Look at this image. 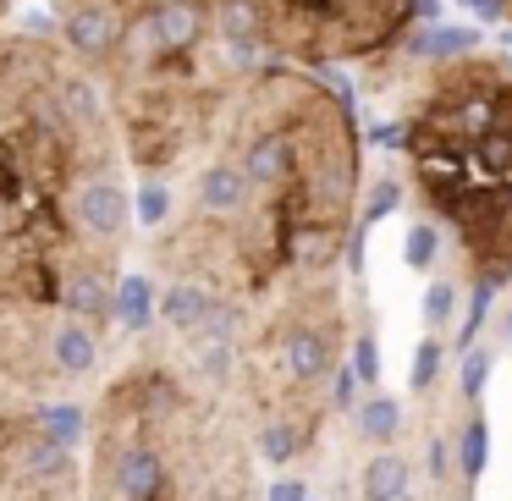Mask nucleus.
Wrapping results in <instances>:
<instances>
[{
    "label": "nucleus",
    "instance_id": "9",
    "mask_svg": "<svg viewBox=\"0 0 512 501\" xmlns=\"http://www.w3.org/2000/svg\"><path fill=\"white\" fill-rule=\"evenodd\" d=\"M358 424H364V435H369V441H380V446H386L391 435L402 430V402H397V397H386V391H375L369 402H358Z\"/></svg>",
    "mask_w": 512,
    "mask_h": 501
},
{
    "label": "nucleus",
    "instance_id": "2",
    "mask_svg": "<svg viewBox=\"0 0 512 501\" xmlns=\"http://www.w3.org/2000/svg\"><path fill=\"white\" fill-rule=\"evenodd\" d=\"M364 149L347 94L270 67L221 105L171 171L138 182V226L160 287L204 292V314L248 325L292 287L331 281L358 232Z\"/></svg>",
    "mask_w": 512,
    "mask_h": 501
},
{
    "label": "nucleus",
    "instance_id": "4",
    "mask_svg": "<svg viewBox=\"0 0 512 501\" xmlns=\"http://www.w3.org/2000/svg\"><path fill=\"white\" fill-rule=\"evenodd\" d=\"M248 446L221 391L144 347L83 413V501H265Z\"/></svg>",
    "mask_w": 512,
    "mask_h": 501
},
{
    "label": "nucleus",
    "instance_id": "14",
    "mask_svg": "<svg viewBox=\"0 0 512 501\" xmlns=\"http://www.w3.org/2000/svg\"><path fill=\"white\" fill-rule=\"evenodd\" d=\"M452 309H457V287L452 281H430L424 287V325H446Z\"/></svg>",
    "mask_w": 512,
    "mask_h": 501
},
{
    "label": "nucleus",
    "instance_id": "3",
    "mask_svg": "<svg viewBox=\"0 0 512 501\" xmlns=\"http://www.w3.org/2000/svg\"><path fill=\"white\" fill-rule=\"evenodd\" d=\"M50 17L100 83L133 177L149 182L248 78L375 61L419 23H441V0H50Z\"/></svg>",
    "mask_w": 512,
    "mask_h": 501
},
{
    "label": "nucleus",
    "instance_id": "10",
    "mask_svg": "<svg viewBox=\"0 0 512 501\" xmlns=\"http://www.w3.org/2000/svg\"><path fill=\"white\" fill-rule=\"evenodd\" d=\"M490 303H496V281L474 276V298H468V314H463V325H457V353H468V347H474V336L485 331Z\"/></svg>",
    "mask_w": 512,
    "mask_h": 501
},
{
    "label": "nucleus",
    "instance_id": "12",
    "mask_svg": "<svg viewBox=\"0 0 512 501\" xmlns=\"http://www.w3.org/2000/svg\"><path fill=\"white\" fill-rule=\"evenodd\" d=\"M490 364H496V358H490L485 347H468V353H463V369H457V386H463V402H479V397H485Z\"/></svg>",
    "mask_w": 512,
    "mask_h": 501
},
{
    "label": "nucleus",
    "instance_id": "6",
    "mask_svg": "<svg viewBox=\"0 0 512 501\" xmlns=\"http://www.w3.org/2000/svg\"><path fill=\"white\" fill-rule=\"evenodd\" d=\"M83 413L0 375V501H83Z\"/></svg>",
    "mask_w": 512,
    "mask_h": 501
},
{
    "label": "nucleus",
    "instance_id": "18",
    "mask_svg": "<svg viewBox=\"0 0 512 501\" xmlns=\"http://www.w3.org/2000/svg\"><path fill=\"white\" fill-rule=\"evenodd\" d=\"M457 6H463V12H474L479 23H501V17H507V0H457Z\"/></svg>",
    "mask_w": 512,
    "mask_h": 501
},
{
    "label": "nucleus",
    "instance_id": "21",
    "mask_svg": "<svg viewBox=\"0 0 512 501\" xmlns=\"http://www.w3.org/2000/svg\"><path fill=\"white\" fill-rule=\"evenodd\" d=\"M501 342L512 347V303H507V309H501Z\"/></svg>",
    "mask_w": 512,
    "mask_h": 501
},
{
    "label": "nucleus",
    "instance_id": "25",
    "mask_svg": "<svg viewBox=\"0 0 512 501\" xmlns=\"http://www.w3.org/2000/svg\"><path fill=\"white\" fill-rule=\"evenodd\" d=\"M463 501H474V496H463Z\"/></svg>",
    "mask_w": 512,
    "mask_h": 501
},
{
    "label": "nucleus",
    "instance_id": "19",
    "mask_svg": "<svg viewBox=\"0 0 512 501\" xmlns=\"http://www.w3.org/2000/svg\"><path fill=\"white\" fill-rule=\"evenodd\" d=\"M424 452H430V474H435V479H446L452 457H446V441H441V435H430V446H424Z\"/></svg>",
    "mask_w": 512,
    "mask_h": 501
},
{
    "label": "nucleus",
    "instance_id": "24",
    "mask_svg": "<svg viewBox=\"0 0 512 501\" xmlns=\"http://www.w3.org/2000/svg\"><path fill=\"white\" fill-rule=\"evenodd\" d=\"M507 17H512V0H507Z\"/></svg>",
    "mask_w": 512,
    "mask_h": 501
},
{
    "label": "nucleus",
    "instance_id": "16",
    "mask_svg": "<svg viewBox=\"0 0 512 501\" xmlns=\"http://www.w3.org/2000/svg\"><path fill=\"white\" fill-rule=\"evenodd\" d=\"M397 199H402L397 182H380V188L364 199V215H358V226H369V221H380V215H391V210H397Z\"/></svg>",
    "mask_w": 512,
    "mask_h": 501
},
{
    "label": "nucleus",
    "instance_id": "5",
    "mask_svg": "<svg viewBox=\"0 0 512 501\" xmlns=\"http://www.w3.org/2000/svg\"><path fill=\"white\" fill-rule=\"evenodd\" d=\"M430 221L452 226L485 281H512V61L435 56L397 116Z\"/></svg>",
    "mask_w": 512,
    "mask_h": 501
},
{
    "label": "nucleus",
    "instance_id": "13",
    "mask_svg": "<svg viewBox=\"0 0 512 501\" xmlns=\"http://www.w3.org/2000/svg\"><path fill=\"white\" fill-rule=\"evenodd\" d=\"M441 358H446V347L435 342V336H424V342H419V353H413L408 386H413V391H430V386H435V375H441Z\"/></svg>",
    "mask_w": 512,
    "mask_h": 501
},
{
    "label": "nucleus",
    "instance_id": "22",
    "mask_svg": "<svg viewBox=\"0 0 512 501\" xmlns=\"http://www.w3.org/2000/svg\"><path fill=\"white\" fill-rule=\"evenodd\" d=\"M375 501H419V496H413V485H408V490H391V496H375Z\"/></svg>",
    "mask_w": 512,
    "mask_h": 501
},
{
    "label": "nucleus",
    "instance_id": "17",
    "mask_svg": "<svg viewBox=\"0 0 512 501\" xmlns=\"http://www.w3.org/2000/svg\"><path fill=\"white\" fill-rule=\"evenodd\" d=\"M353 391H358V375L342 364V369L331 375V408H336V413H342V408H358V402H353Z\"/></svg>",
    "mask_w": 512,
    "mask_h": 501
},
{
    "label": "nucleus",
    "instance_id": "15",
    "mask_svg": "<svg viewBox=\"0 0 512 501\" xmlns=\"http://www.w3.org/2000/svg\"><path fill=\"white\" fill-rule=\"evenodd\" d=\"M353 375L364 380V386H375L380 380V347H375V336H358V347H353Z\"/></svg>",
    "mask_w": 512,
    "mask_h": 501
},
{
    "label": "nucleus",
    "instance_id": "23",
    "mask_svg": "<svg viewBox=\"0 0 512 501\" xmlns=\"http://www.w3.org/2000/svg\"><path fill=\"white\" fill-rule=\"evenodd\" d=\"M17 6H23V0H0V28H6V17H12Z\"/></svg>",
    "mask_w": 512,
    "mask_h": 501
},
{
    "label": "nucleus",
    "instance_id": "1",
    "mask_svg": "<svg viewBox=\"0 0 512 501\" xmlns=\"http://www.w3.org/2000/svg\"><path fill=\"white\" fill-rule=\"evenodd\" d=\"M138 188L111 105L56 34L0 28V375L67 402L111 358Z\"/></svg>",
    "mask_w": 512,
    "mask_h": 501
},
{
    "label": "nucleus",
    "instance_id": "20",
    "mask_svg": "<svg viewBox=\"0 0 512 501\" xmlns=\"http://www.w3.org/2000/svg\"><path fill=\"white\" fill-rule=\"evenodd\" d=\"M265 501H303V485H298V479H287V485H270Z\"/></svg>",
    "mask_w": 512,
    "mask_h": 501
},
{
    "label": "nucleus",
    "instance_id": "7",
    "mask_svg": "<svg viewBox=\"0 0 512 501\" xmlns=\"http://www.w3.org/2000/svg\"><path fill=\"white\" fill-rule=\"evenodd\" d=\"M485 463H490V424H485V413H468L463 435H457V474H463L468 485H479Z\"/></svg>",
    "mask_w": 512,
    "mask_h": 501
},
{
    "label": "nucleus",
    "instance_id": "11",
    "mask_svg": "<svg viewBox=\"0 0 512 501\" xmlns=\"http://www.w3.org/2000/svg\"><path fill=\"white\" fill-rule=\"evenodd\" d=\"M435 248H441V232H435V221L408 226V237H402V259H408V270H430V265H435Z\"/></svg>",
    "mask_w": 512,
    "mask_h": 501
},
{
    "label": "nucleus",
    "instance_id": "8",
    "mask_svg": "<svg viewBox=\"0 0 512 501\" xmlns=\"http://www.w3.org/2000/svg\"><path fill=\"white\" fill-rule=\"evenodd\" d=\"M408 485H413L408 457H397V452H375V457L364 463V501L391 496V490H408Z\"/></svg>",
    "mask_w": 512,
    "mask_h": 501
}]
</instances>
